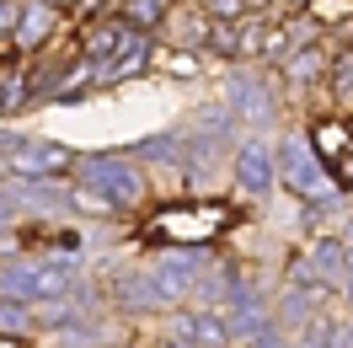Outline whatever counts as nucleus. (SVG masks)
<instances>
[{
    "label": "nucleus",
    "mask_w": 353,
    "mask_h": 348,
    "mask_svg": "<svg viewBox=\"0 0 353 348\" xmlns=\"http://www.w3.org/2000/svg\"><path fill=\"white\" fill-rule=\"evenodd\" d=\"M75 289V268L70 262H48V258H17L0 268V295L17 305H43V300H65Z\"/></svg>",
    "instance_id": "f257e3e1"
},
{
    "label": "nucleus",
    "mask_w": 353,
    "mask_h": 348,
    "mask_svg": "<svg viewBox=\"0 0 353 348\" xmlns=\"http://www.w3.org/2000/svg\"><path fill=\"white\" fill-rule=\"evenodd\" d=\"M273 166H279V182H284L294 198H305V204H327V198H337V182L327 177L321 155L310 151V134L289 129L284 139H279V151H273Z\"/></svg>",
    "instance_id": "f03ea898"
},
{
    "label": "nucleus",
    "mask_w": 353,
    "mask_h": 348,
    "mask_svg": "<svg viewBox=\"0 0 353 348\" xmlns=\"http://www.w3.org/2000/svg\"><path fill=\"white\" fill-rule=\"evenodd\" d=\"M70 172L81 177V188L102 193L112 209H134L145 198V172H139V161H129V155H86Z\"/></svg>",
    "instance_id": "7ed1b4c3"
},
{
    "label": "nucleus",
    "mask_w": 353,
    "mask_h": 348,
    "mask_svg": "<svg viewBox=\"0 0 353 348\" xmlns=\"http://www.w3.org/2000/svg\"><path fill=\"white\" fill-rule=\"evenodd\" d=\"M75 166V151L27 139V134H0V172L6 177H65Z\"/></svg>",
    "instance_id": "20e7f679"
},
{
    "label": "nucleus",
    "mask_w": 353,
    "mask_h": 348,
    "mask_svg": "<svg viewBox=\"0 0 353 348\" xmlns=\"http://www.w3.org/2000/svg\"><path fill=\"white\" fill-rule=\"evenodd\" d=\"M209 268H214V262H209V246H176V252H166V258L150 268V284L166 305H176V300H193V295H199V284H203Z\"/></svg>",
    "instance_id": "39448f33"
},
{
    "label": "nucleus",
    "mask_w": 353,
    "mask_h": 348,
    "mask_svg": "<svg viewBox=\"0 0 353 348\" xmlns=\"http://www.w3.org/2000/svg\"><path fill=\"white\" fill-rule=\"evenodd\" d=\"M166 343L172 348H225L230 327H225L220 305H199V311H176L166 322Z\"/></svg>",
    "instance_id": "423d86ee"
},
{
    "label": "nucleus",
    "mask_w": 353,
    "mask_h": 348,
    "mask_svg": "<svg viewBox=\"0 0 353 348\" xmlns=\"http://www.w3.org/2000/svg\"><path fill=\"white\" fill-rule=\"evenodd\" d=\"M236 188L246 198H268L279 188V166H273V151H268L263 139H246L241 151H236Z\"/></svg>",
    "instance_id": "0eeeda50"
},
{
    "label": "nucleus",
    "mask_w": 353,
    "mask_h": 348,
    "mask_svg": "<svg viewBox=\"0 0 353 348\" xmlns=\"http://www.w3.org/2000/svg\"><path fill=\"white\" fill-rule=\"evenodd\" d=\"M225 108H230V118H241V124H252V129L273 124V97H268V86L252 81V75H236V81H230Z\"/></svg>",
    "instance_id": "6e6552de"
},
{
    "label": "nucleus",
    "mask_w": 353,
    "mask_h": 348,
    "mask_svg": "<svg viewBox=\"0 0 353 348\" xmlns=\"http://www.w3.org/2000/svg\"><path fill=\"white\" fill-rule=\"evenodd\" d=\"M48 27H54V6L48 0H27L22 11H17V32H11V44L22 48V54H38L48 44Z\"/></svg>",
    "instance_id": "1a4fd4ad"
},
{
    "label": "nucleus",
    "mask_w": 353,
    "mask_h": 348,
    "mask_svg": "<svg viewBox=\"0 0 353 348\" xmlns=\"http://www.w3.org/2000/svg\"><path fill=\"white\" fill-rule=\"evenodd\" d=\"M145 65H150V38H145V32H134L129 44L112 54V59H102V65H97V81H123V75H139Z\"/></svg>",
    "instance_id": "9d476101"
},
{
    "label": "nucleus",
    "mask_w": 353,
    "mask_h": 348,
    "mask_svg": "<svg viewBox=\"0 0 353 348\" xmlns=\"http://www.w3.org/2000/svg\"><path fill=\"white\" fill-rule=\"evenodd\" d=\"M305 273L310 284H343V241H316L310 246V258H305Z\"/></svg>",
    "instance_id": "9b49d317"
},
{
    "label": "nucleus",
    "mask_w": 353,
    "mask_h": 348,
    "mask_svg": "<svg viewBox=\"0 0 353 348\" xmlns=\"http://www.w3.org/2000/svg\"><path fill=\"white\" fill-rule=\"evenodd\" d=\"M129 38H134V27L123 22V17H112V22L91 27V32H86V59H97V65H102V59H112V54L129 44Z\"/></svg>",
    "instance_id": "f8f14e48"
},
{
    "label": "nucleus",
    "mask_w": 353,
    "mask_h": 348,
    "mask_svg": "<svg viewBox=\"0 0 353 348\" xmlns=\"http://www.w3.org/2000/svg\"><path fill=\"white\" fill-rule=\"evenodd\" d=\"M321 70H327V54H321L316 44H300L294 54H284L289 86H316V81H321Z\"/></svg>",
    "instance_id": "ddd939ff"
},
{
    "label": "nucleus",
    "mask_w": 353,
    "mask_h": 348,
    "mask_svg": "<svg viewBox=\"0 0 353 348\" xmlns=\"http://www.w3.org/2000/svg\"><path fill=\"white\" fill-rule=\"evenodd\" d=\"M310 151L321 155V166H337V161L353 151V129H348V124H316V134H310Z\"/></svg>",
    "instance_id": "4468645a"
},
{
    "label": "nucleus",
    "mask_w": 353,
    "mask_h": 348,
    "mask_svg": "<svg viewBox=\"0 0 353 348\" xmlns=\"http://www.w3.org/2000/svg\"><path fill=\"white\" fill-rule=\"evenodd\" d=\"M118 300L129 305V311H155V305H166L155 295L150 273H123V279H118Z\"/></svg>",
    "instance_id": "2eb2a0df"
},
{
    "label": "nucleus",
    "mask_w": 353,
    "mask_h": 348,
    "mask_svg": "<svg viewBox=\"0 0 353 348\" xmlns=\"http://www.w3.org/2000/svg\"><path fill=\"white\" fill-rule=\"evenodd\" d=\"M203 17H209V22H241L246 0H203Z\"/></svg>",
    "instance_id": "dca6fc26"
},
{
    "label": "nucleus",
    "mask_w": 353,
    "mask_h": 348,
    "mask_svg": "<svg viewBox=\"0 0 353 348\" xmlns=\"http://www.w3.org/2000/svg\"><path fill=\"white\" fill-rule=\"evenodd\" d=\"M279 316H284L289 327H305V322H310V300L300 295V289H289V295H284V305H279Z\"/></svg>",
    "instance_id": "f3484780"
},
{
    "label": "nucleus",
    "mask_w": 353,
    "mask_h": 348,
    "mask_svg": "<svg viewBox=\"0 0 353 348\" xmlns=\"http://www.w3.org/2000/svg\"><path fill=\"white\" fill-rule=\"evenodd\" d=\"M332 91H337V97H353V54L332 65Z\"/></svg>",
    "instance_id": "a211bd4d"
},
{
    "label": "nucleus",
    "mask_w": 353,
    "mask_h": 348,
    "mask_svg": "<svg viewBox=\"0 0 353 348\" xmlns=\"http://www.w3.org/2000/svg\"><path fill=\"white\" fill-rule=\"evenodd\" d=\"M17 0H0V48H11V32H17Z\"/></svg>",
    "instance_id": "6ab92c4d"
},
{
    "label": "nucleus",
    "mask_w": 353,
    "mask_h": 348,
    "mask_svg": "<svg viewBox=\"0 0 353 348\" xmlns=\"http://www.w3.org/2000/svg\"><path fill=\"white\" fill-rule=\"evenodd\" d=\"M0 327H11V332H17V327H27V305L6 300V305H0Z\"/></svg>",
    "instance_id": "aec40b11"
},
{
    "label": "nucleus",
    "mask_w": 353,
    "mask_h": 348,
    "mask_svg": "<svg viewBox=\"0 0 353 348\" xmlns=\"http://www.w3.org/2000/svg\"><path fill=\"white\" fill-rule=\"evenodd\" d=\"M252 348H289V343H284V332H273V327H257V332H252Z\"/></svg>",
    "instance_id": "412c9836"
},
{
    "label": "nucleus",
    "mask_w": 353,
    "mask_h": 348,
    "mask_svg": "<svg viewBox=\"0 0 353 348\" xmlns=\"http://www.w3.org/2000/svg\"><path fill=\"white\" fill-rule=\"evenodd\" d=\"M337 166H343V182H348V188H353V151L343 155V161H337Z\"/></svg>",
    "instance_id": "4be33fe9"
},
{
    "label": "nucleus",
    "mask_w": 353,
    "mask_h": 348,
    "mask_svg": "<svg viewBox=\"0 0 353 348\" xmlns=\"http://www.w3.org/2000/svg\"><path fill=\"white\" fill-rule=\"evenodd\" d=\"M48 6H70V0H48Z\"/></svg>",
    "instance_id": "5701e85b"
},
{
    "label": "nucleus",
    "mask_w": 353,
    "mask_h": 348,
    "mask_svg": "<svg viewBox=\"0 0 353 348\" xmlns=\"http://www.w3.org/2000/svg\"><path fill=\"white\" fill-rule=\"evenodd\" d=\"M294 6H305V0H294Z\"/></svg>",
    "instance_id": "b1692460"
}]
</instances>
